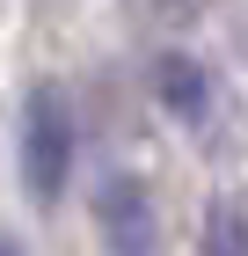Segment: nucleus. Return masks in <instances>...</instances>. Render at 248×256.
Listing matches in <instances>:
<instances>
[{
	"mask_svg": "<svg viewBox=\"0 0 248 256\" xmlns=\"http://www.w3.org/2000/svg\"><path fill=\"white\" fill-rule=\"evenodd\" d=\"M0 256H22V249H15V242H0Z\"/></svg>",
	"mask_w": 248,
	"mask_h": 256,
	"instance_id": "39448f33",
	"label": "nucleus"
},
{
	"mask_svg": "<svg viewBox=\"0 0 248 256\" xmlns=\"http://www.w3.org/2000/svg\"><path fill=\"white\" fill-rule=\"evenodd\" d=\"M95 227H102V256H161V220L139 176H102Z\"/></svg>",
	"mask_w": 248,
	"mask_h": 256,
	"instance_id": "f03ea898",
	"label": "nucleus"
},
{
	"mask_svg": "<svg viewBox=\"0 0 248 256\" xmlns=\"http://www.w3.org/2000/svg\"><path fill=\"white\" fill-rule=\"evenodd\" d=\"M205 256H248V212L241 205H212V234H205Z\"/></svg>",
	"mask_w": 248,
	"mask_h": 256,
	"instance_id": "20e7f679",
	"label": "nucleus"
},
{
	"mask_svg": "<svg viewBox=\"0 0 248 256\" xmlns=\"http://www.w3.org/2000/svg\"><path fill=\"white\" fill-rule=\"evenodd\" d=\"M22 183L37 205H58L66 176H73V102L58 80H37L29 96H22Z\"/></svg>",
	"mask_w": 248,
	"mask_h": 256,
	"instance_id": "f257e3e1",
	"label": "nucleus"
},
{
	"mask_svg": "<svg viewBox=\"0 0 248 256\" xmlns=\"http://www.w3.org/2000/svg\"><path fill=\"white\" fill-rule=\"evenodd\" d=\"M153 88H161V110H168L175 124H190V132H205V124L219 118V80H212V66L197 59V52H168L161 74H153Z\"/></svg>",
	"mask_w": 248,
	"mask_h": 256,
	"instance_id": "7ed1b4c3",
	"label": "nucleus"
}]
</instances>
